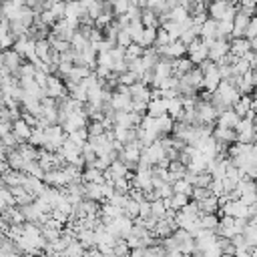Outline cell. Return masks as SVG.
<instances>
[{
	"instance_id": "obj_1",
	"label": "cell",
	"mask_w": 257,
	"mask_h": 257,
	"mask_svg": "<svg viewBox=\"0 0 257 257\" xmlns=\"http://www.w3.org/2000/svg\"><path fill=\"white\" fill-rule=\"evenodd\" d=\"M237 4H231V2H227V0H211L209 4H207V14H209V18H213V20H233L235 18V14H237Z\"/></svg>"
},
{
	"instance_id": "obj_2",
	"label": "cell",
	"mask_w": 257,
	"mask_h": 257,
	"mask_svg": "<svg viewBox=\"0 0 257 257\" xmlns=\"http://www.w3.org/2000/svg\"><path fill=\"white\" fill-rule=\"evenodd\" d=\"M187 56H189V60H191L193 64H201L203 60L209 58V44H207L205 40H201V38L193 40V42L187 46Z\"/></svg>"
},
{
	"instance_id": "obj_3",
	"label": "cell",
	"mask_w": 257,
	"mask_h": 257,
	"mask_svg": "<svg viewBox=\"0 0 257 257\" xmlns=\"http://www.w3.org/2000/svg\"><path fill=\"white\" fill-rule=\"evenodd\" d=\"M219 209H221L223 215H229V217H235V219H249V205H245V203L239 201V199L227 201V203H223Z\"/></svg>"
},
{
	"instance_id": "obj_4",
	"label": "cell",
	"mask_w": 257,
	"mask_h": 257,
	"mask_svg": "<svg viewBox=\"0 0 257 257\" xmlns=\"http://www.w3.org/2000/svg\"><path fill=\"white\" fill-rule=\"evenodd\" d=\"M157 52L163 56V58H169V60H175V58H181L187 54V44H183L179 38L177 40H171L169 44L157 48Z\"/></svg>"
},
{
	"instance_id": "obj_5",
	"label": "cell",
	"mask_w": 257,
	"mask_h": 257,
	"mask_svg": "<svg viewBox=\"0 0 257 257\" xmlns=\"http://www.w3.org/2000/svg\"><path fill=\"white\" fill-rule=\"evenodd\" d=\"M227 54H229V40H225V38H215L213 42H209V60L221 62Z\"/></svg>"
},
{
	"instance_id": "obj_6",
	"label": "cell",
	"mask_w": 257,
	"mask_h": 257,
	"mask_svg": "<svg viewBox=\"0 0 257 257\" xmlns=\"http://www.w3.org/2000/svg\"><path fill=\"white\" fill-rule=\"evenodd\" d=\"M44 92H46V96H50V98H64V96H66V86H64V82H62L60 78L48 74L46 84H44Z\"/></svg>"
},
{
	"instance_id": "obj_7",
	"label": "cell",
	"mask_w": 257,
	"mask_h": 257,
	"mask_svg": "<svg viewBox=\"0 0 257 257\" xmlns=\"http://www.w3.org/2000/svg\"><path fill=\"white\" fill-rule=\"evenodd\" d=\"M253 14L245 12V10H237L235 18H233V32H231V38H239V36H245V30H247V24H249V18Z\"/></svg>"
},
{
	"instance_id": "obj_8",
	"label": "cell",
	"mask_w": 257,
	"mask_h": 257,
	"mask_svg": "<svg viewBox=\"0 0 257 257\" xmlns=\"http://www.w3.org/2000/svg\"><path fill=\"white\" fill-rule=\"evenodd\" d=\"M50 28H52V34H50V36L60 38V40H66V42H70V38H72L74 30H76V28H72L64 18H62V20H56Z\"/></svg>"
},
{
	"instance_id": "obj_9",
	"label": "cell",
	"mask_w": 257,
	"mask_h": 257,
	"mask_svg": "<svg viewBox=\"0 0 257 257\" xmlns=\"http://www.w3.org/2000/svg\"><path fill=\"white\" fill-rule=\"evenodd\" d=\"M239 114L233 110V108H225L217 114V126H223V128H235L237 122H239Z\"/></svg>"
},
{
	"instance_id": "obj_10",
	"label": "cell",
	"mask_w": 257,
	"mask_h": 257,
	"mask_svg": "<svg viewBox=\"0 0 257 257\" xmlns=\"http://www.w3.org/2000/svg\"><path fill=\"white\" fill-rule=\"evenodd\" d=\"M249 50H251V42H249V38H245V36L233 38V40L229 42V52H231L233 56H237V58L245 56Z\"/></svg>"
},
{
	"instance_id": "obj_11",
	"label": "cell",
	"mask_w": 257,
	"mask_h": 257,
	"mask_svg": "<svg viewBox=\"0 0 257 257\" xmlns=\"http://www.w3.org/2000/svg\"><path fill=\"white\" fill-rule=\"evenodd\" d=\"M181 80H183L185 84H189L191 88L199 90V88H203V70H201L199 66H193L185 76H181Z\"/></svg>"
},
{
	"instance_id": "obj_12",
	"label": "cell",
	"mask_w": 257,
	"mask_h": 257,
	"mask_svg": "<svg viewBox=\"0 0 257 257\" xmlns=\"http://www.w3.org/2000/svg\"><path fill=\"white\" fill-rule=\"evenodd\" d=\"M147 114L149 116H163L167 114V102L163 96H153L149 102H147Z\"/></svg>"
},
{
	"instance_id": "obj_13",
	"label": "cell",
	"mask_w": 257,
	"mask_h": 257,
	"mask_svg": "<svg viewBox=\"0 0 257 257\" xmlns=\"http://www.w3.org/2000/svg\"><path fill=\"white\" fill-rule=\"evenodd\" d=\"M171 64H173V76H177V78L185 76V74H187V72L193 68V62L189 60V56L175 58V60H171Z\"/></svg>"
},
{
	"instance_id": "obj_14",
	"label": "cell",
	"mask_w": 257,
	"mask_h": 257,
	"mask_svg": "<svg viewBox=\"0 0 257 257\" xmlns=\"http://www.w3.org/2000/svg\"><path fill=\"white\" fill-rule=\"evenodd\" d=\"M251 104H253V96L251 94H241L239 96V100L231 106L239 116H247V114H251L253 110H251Z\"/></svg>"
},
{
	"instance_id": "obj_15",
	"label": "cell",
	"mask_w": 257,
	"mask_h": 257,
	"mask_svg": "<svg viewBox=\"0 0 257 257\" xmlns=\"http://www.w3.org/2000/svg\"><path fill=\"white\" fill-rule=\"evenodd\" d=\"M141 22H143L145 28H159V26H161L159 14L153 12V10H149V8H143V10H141Z\"/></svg>"
},
{
	"instance_id": "obj_16",
	"label": "cell",
	"mask_w": 257,
	"mask_h": 257,
	"mask_svg": "<svg viewBox=\"0 0 257 257\" xmlns=\"http://www.w3.org/2000/svg\"><path fill=\"white\" fill-rule=\"evenodd\" d=\"M12 133H14V137H16V139L28 141V139H30V135H32V128H30V124H28L26 120H16V122H14Z\"/></svg>"
},
{
	"instance_id": "obj_17",
	"label": "cell",
	"mask_w": 257,
	"mask_h": 257,
	"mask_svg": "<svg viewBox=\"0 0 257 257\" xmlns=\"http://www.w3.org/2000/svg\"><path fill=\"white\" fill-rule=\"evenodd\" d=\"M155 38H157V28H145L137 44L143 48H151V46H155Z\"/></svg>"
},
{
	"instance_id": "obj_18",
	"label": "cell",
	"mask_w": 257,
	"mask_h": 257,
	"mask_svg": "<svg viewBox=\"0 0 257 257\" xmlns=\"http://www.w3.org/2000/svg\"><path fill=\"white\" fill-rule=\"evenodd\" d=\"M173 124H175V118L173 116H169V114L157 116V131H159L161 137L167 135V133H171L173 131Z\"/></svg>"
},
{
	"instance_id": "obj_19",
	"label": "cell",
	"mask_w": 257,
	"mask_h": 257,
	"mask_svg": "<svg viewBox=\"0 0 257 257\" xmlns=\"http://www.w3.org/2000/svg\"><path fill=\"white\" fill-rule=\"evenodd\" d=\"M108 4H110V10H112V14L114 16H122V14H126L128 10H131V0H108Z\"/></svg>"
},
{
	"instance_id": "obj_20",
	"label": "cell",
	"mask_w": 257,
	"mask_h": 257,
	"mask_svg": "<svg viewBox=\"0 0 257 257\" xmlns=\"http://www.w3.org/2000/svg\"><path fill=\"white\" fill-rule=\"evenodd\" d=\"M233 32V20H217V38H231Z\"/></svg>"
},
{
	"instance_id": "obj_21",
	"label": "cell",
	"mask_w": 257,
	"mask_h": 257,
	"mask_svg": "<svg viewBox=\"0 0 257 257\" xmlns=\"http://www.w3.org/2000/svg\"><path fill=\"white\" fill-rule=\"evenodd\" d=\"M173 185V193H183V195H187V197H191L193 195V185L187 181V179H177L175 183H171Z\"/></svg>"
},
{
	"instance_id": "obj_22",
	"label": "cell",
	"mask_w": 257,
	"mask_h": 257,
	"mask_svg": "<svg viewBox=\"0 0 257 257\" xmlns=\"http://www.w3.org/2000/svg\"><path fill=\"white\" fill-rule=\"evenodd\" d=\"M128 44H133V38H131V34H128V28H118V34H116V46L126 48Z\"/></svg>"
},
{
	"instance_id": "obj_23",
	"label": "cell",
	"mask_w": 257,
	"mask_h": 257,
	"mask_svg": "<svg viewBox=\"0 0 257 257\" xmlns=\"http://www.w3.org/2000/svg\"><path fill=\"white\" fill-rule=\"evenodd\" d=\"M147 8L153 10V12H157V14H163V12L169 10L167 0H147Z\"/></svg>"
},
{
	"instance_id": "obj_24",
	"label": "cell",
	"mask_w": 257,
	"mask_h": 257,
	"mask_svg": "<svg viewBox=\"0 0 257 257\" xmlns=\"http://www.w3.org/2000/svg\"><path fill=\"white\" fill-rule=\"evenodd\" d=\"M169 42H171L169 32L159 26V28H157V38H155V48H161V46H165V44H169Z\"/></svg>"
},
{
	"instance_id": "obj_25",
	"label": "cell",
	"mask_w": 257,
	"mask_h": 257,
	"mask_svg": "<svg viewBox=\"0 0 257 257\" xmlns=\"http://www.w3.org/2000/svg\"><path fill=\"white\" fill-rule=\"evenodd\" d=\"M257 36V14H253L249 18V24H247V30H245V38H255Z\"/></svg>"
},
{
	"instance_id": "obj_26",
	"label": "cell",
	"mask_w": 257,
	"mask_h": 257,
	"mask_svg": "<svg viewBox=\"0 0 257 257\" xmlns=\"http://www.w3.org/2000/svg\"><path fill=\"white\" fill-rule=\"evenodd\" d=\"M239 8L249 12V14H255V8H257V0H239Z\"/></svg>"
},
{
	"instance_id": "obj_27",
	"label": "cell",
	"mask_w": 257,
	"mask_h": 257,
	"mask_svg": "<svg viewBox=\"0 0 257 257\" xmlns=\"http://www.w3.org/2000/svg\"><path fill=\"white\" fill-rule=\"evenodd\" d=\"M131 4H133V6H137V8H141V10H143V8H147V0H131Z\"/></svg>"
},
{
	"instance_id": "obj_28",
	"label": "cell",
	"mask_w": 257,
	"mask_h": 257,
	"mask_svg": "<svg viewBox=\"0 0 257 257\" xmlns=\"http://www.w3.org/2000/svg\"><path fill=\"white\" fill-rule=\"evenodd\" d=\"M249 42H251V50H255V52H257V36H255V38H251Z\"/></svg>"
},
{
	"instance_id": "obj_29",
	"label": "cell",
	"mask_w": 257,
	"mask_h": 257,
	"mask_svg": "<svg viewBox=\"0 0 257 257\" xmlns=\"http://www.w3.org/2000/svg\"><path fill=\"white\" fill-rule=\"evenodd\" d=\"M255 122H257V120H255Z\"/></svg>"
}]
</instances>
